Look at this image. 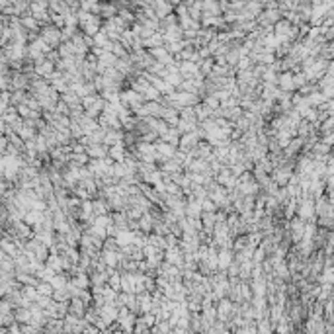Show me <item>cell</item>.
Wrapping results in <instances>:
<instances>
[{"label":"cell","instance_id":"obj_1","mask_svg":"<svg viewBox=\"0 0 334 334\" xmlns=\"http://www.w3.org/2000/svg\"><path fill=\"white\" fill-rule=\"evenodd\" d=\"M112 285H116V287H118V285H119V275H118V274H116V275H114V277H112Z\"/></svg>","mask_w":334,"mask_h":334}]
</instances>
